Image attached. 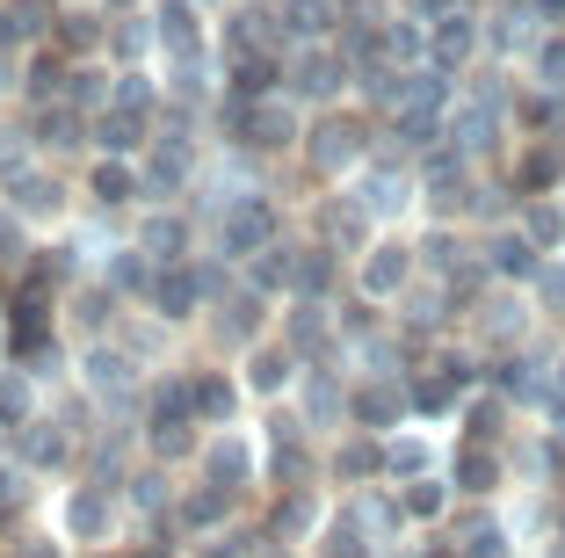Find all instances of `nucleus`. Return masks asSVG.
I'll list each match as a JSON object with an SVG mask.
<instances>
[{"instance_id": "obj_1", "label": "nucleus", "mask_w": 565, "mask_h": 558, "mask_svg": "<svg viewBox=\"0 0 565 558\" xmlns=\"http://www.w3.org/2000/svg\"><path fill=\"white\" fill-rule=\"evenodd\" d=\"M414 276H420V240L399 232V225L370 232V240L349 254V283H355L363 305H399V297L414 291Z\"/></svg>"}, {"instance_id": "obj_2", "label": "nucleus", "mask_w": 565, "mask_h": 558, "mask_svg": "<svg viewBox=\"0 0 565 558\" xmlns=\"http://www.w3.org/2000/svg\"><path fill=\"white\" fill-rule=\"evenodd\" d=\"M370 152H377V116H370L363 102L312 116V131H305V160H312L319 181H349Z\"/></svg>"}, {"instance_id": "obj_3", "label": "nucleus", "mask_w": 565, "mask_h": 558, "mask_svg": "<svg viewBox=\"0 0 565 558\" xmlns=\"http://www.w3.org/2000/svg\"><path fill=\"white\" fill-rule=\"evenodd\" d=\"M117 508H124V486H109V478H73V486L58 493V537L66 544H109Z\"/></svg>"}, {"instance_id": "obj_4", "label": "nucleus", "mask_w": 565, "mask_h": 558, "mask_svg": "<svg viewBox=\"0 0 565 558\" xmlns=\"http://www.w3.org/2000/svg\"><path fill=\"white\" fill-rule=\"evenodd\" d=\"M239 392L254 399V407H268V399H290L298 392V378H305V362H298V348L282 341V334H262L254 348H239Z\"/></svg>"}, {"instance_id": "obj_5", "label": "nucleus", "mask_w": 565, "mask_h": 558, "mask_svg": "<svg viewBox=\"0 0 565 558\" xmlns=\"http://www.w3.org/2000/svg\"><path fill=\"white\" fill-rule=\"evenodd\" d=\"M0 203H8V211H15L30 232H44V218H51V225H66L73 189L58 181V167H51V160H30L15 181H8V189H0Z\"/></svg>"}, {"instance_id": "obj_6", "label": "nucleus", "mask_w": 565, "mask_h": 558, "mask_svg": "<svg viewBox=\"0 0 565 558\" xmlns=\"http://www.w3.org/2000/svg\"><path fill=\"white\" fill-rule=\"evenodd\" d=\"M81 197H87V211H102V218H131L138 203H146V167L117 160V152H95Z\"/></svg>"}, {"instance_id": "obj_7", "label": "nucleus", "mask_w": 565, "mask_h": 558, "mask_svg": "<svg viewBox=\"0 0 565 558\" xmlns=\"http://www.w3.org/2000/svg\"><path fill=\"white\" fill-rule=\"evenodd\" d=\"M508 225H515L536 254H565V197H558V189H544V197H515Z\"/></svg>"}, {"instance_id": "obj_8", "label": "nucleus", "mask_w": 565, "mask_h": 558, "mask_svg": "<svg viewBox=\"0 0 565 558\" xmlns=\"http://www.w3.org/2000/svg\"><path fill=\"white\" fill-rule=\"evenodd\" d=\"M428 421H399L392 435H377L384 443V478L399 486V478H420V472H435V457H443V443L435 435H420Z\"/></svg>"}, {"instance_id": "obj_9", "label": "nucleus", "mask_w": 565, "mask_h": 558, "mask_svg": "<svg viewBox=\"0 0 565 558\" xmlns=\"http://www.w3.org/2000/svg\"><path fill=\"white\" fill-rule=\"evenodd\" d=\"M333 276H341V246H327V240L290 246V297H319V305H327Z\"/></svg>"}, {"instance_id": "obj_10", "label": "nucleus", "mask_w": 565, "mask_h": 558, "mask_svg": "<svg viewBox=\"0 0 565 558\" xmlns=\"http://www.w3.org/2000/svg\"><path fill=\"white\" fill-rule=\"evenodd\" d=\"M536 262H544V254H536V246L522 240L515 225H500L493 240H486V283H522V291H530Z\"/></svg>"}, {"instance_id": "obj_11", "label": "nucleus", "mask_w": 565, "mask_h": 558, "mask_svg": "<svg viewBox=\"0 0 565 558\" xmlns=\"http://www.w3.org/2000/svg\"><path fill=\"white\" fill-rule=\"evenodd\" d=\"M449 478L443 472H420V478H399V486H392V501H399V515L406 523H443L449 515Z\"/></svg>"}, {"instance_id": "obj_12", "label": "nucleus", "mask_w": 565, "mask_h": 558, "mask_svg": "<svg viewBox=\"0 0 565 558\" xmlns=\"http://www.w3.org/2000/svg\"><path fill=\"white\" fill-rule=\"evenodd\" d=\"M36 413H44V399H36V370L0 362V421H8V435H15L22 421H36Z\"/></svg>"}, {"instance_id": "obj_13", "label": "nucleus", "mask_w": 565, "mask_h": 558, "mask_svg": "<svg viewBox=\"0 0 565 558\" xmlns=\"http://www.w3.org/2000/svg\"><path fill=\"white\" fill-rule=\"evenodd\" d=\"M333 478H349V493L355 486H377V478H384V443H377V435L341 443V450H333Z\"/></svg>"}, {"instance_id": "obj_14", "label": "nucleus", "mask_w": 565, "mask_h": 558, "mask_svg": "<svg viewBox=\"0 0 565 558\" xmlns=\"http://www.w3.org/2000/svg\"><path fill=\"white\" fill-rule=\"evenodd\" d=\"M30 160H36V138L30 131H0V189H8Z\"/></svg>"}, {"instance_id": "obj_15", "label": "nucleus", "mask_w": 565, "mask_h": 558, "mask_svg": "<svg viewBox=\"0 0 565 558\" xmlns=\"http://www.w3.org/2000/svg\"><path fill=\"white\" fill-rule=\"evenodd\" d=\"M102 15H138V8H152V0H95Z\"/></svg>"}, {"instance_id": "obj_16", "label": "nucleus", "mask_w": 565, "mask_h": 558, "mask_svg": "<svg viewBox=\"0 0 565 558\" xmlns=\"http://www.w3.org/2000/svg\"><path fill=\"white\" fill-rule=\"evenodd\" d=\"M15 558H66V551H58V544H22Z\"/></svg>"}, {"instance_id": "obj_17", "label": "nucleus", "mask_w": 565, "mask_h": 558, "mask_svg": "<svg viewBox=\"0 0 565 558\" xmlns=\"http://www.w3.org/2000/svg\"><path fill=\"white\" fill-rule=\"evenodd\" d=\"M0 334H8V327H0Z\"/></svg>"}]
</instances>
